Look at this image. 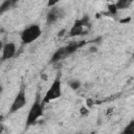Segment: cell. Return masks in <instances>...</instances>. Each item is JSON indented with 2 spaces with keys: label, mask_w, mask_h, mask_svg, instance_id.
Masks as SVG:
<instances>
[{
  "label": "cell",
  "mask_w": 134,
  "mask_h": 134,
  "mask_svg": "<svg viewBox=\"0 0 134 134\" xmlns=\"http://www.w3.org/2000/svg\"><path fill=\"white\" fill-rule=\"evenodd\" d=\"M41 35H42V29H41L40 25L31 24L22 30L20 38H21L22 43L26 45V44H30L34 41L38 40L41 37Z\"/></svg>",
  "instance_id": "obj_1"
},
{
  "label": "cell",
  "mask_w": 134,
  "mask_h": 134,
  "mask_svg": "<svg viewBox=\"0 0 134 134\" xmlns=\"http://www.w3.org/2000/svg\"><path fill=\"white\" fill-rule=\"evenodd\" d=\"M82 44H79V43H70L67 46H64V47H61V48L57 49L55 52L50 58V63L53 64V63H58L60 61H63L64 59H66L67 57H69L70 54H72L73 52H75V50L79 47H81Z\"/></svg>",
  "instance_id": "obj_2"
},
{
  "label": "cell",
  "mask_w": 134,
  "mask_h": 134,
  "mask_svg": "<svg viewBox=\"0 0 134 134\" xmlns=\"http://www.w3.org/2000/svg\"><path fill=\"white\" fill-rule=\"evenodd\" d=\"M62 95V83H61V79L59 76L55 77V80L52 82V84L50 85V87L48 88V90L46 91L43 99H42V104H48L57 98H60Z\"/></svg>",
  "instance_id": "obj_3"
},
{
  "label": "cell",
  "mask_w": 134,
  "mask_h": 134,
  "mask_svg": "<svg viewBox=\"0 0 134 134\" xmlns=\"http://www.w3.org/2000/svg\"><path fill=\"white\" fill-rule=\"evenodd\" d=\"M43 115V104L41 103L40 98L37 97V99L35 100V103L31 105L27 117H26V126H32L34 124L37 122V120Z\"/></svg>",
  "instance_id": "obj_4"
},
{
  "label": "cell",
  "mask_w": 134,
  "mask_h": 134,
  "mask_svg": "<svg viewBox=\"0 0 134 134\" xmlns=\"http://www.w3.org/2000/svg\"><path fill=\"white\" fill-rule=\"evenodd\" d=\"M27 103V97H26V93H25V89L24 87H22L20 89V91L18 92V94L16 95L15 99L13 100L10 107H9V113H16L17 111H19L20 109H22Z\"/></svg>",
  "instance_id": "obj_5"
},
{
  "label": "cell",
  "mask_w": 134,
  "mask_h": 134,
  "mask_svg": "<svg viewBox=\"0 0 134 134\" xmlns=\"http://www.w3.org/2000/svg\"><path fill=\"white\" fill-rule=\"evenodd\" d=\"M86 21H88V18H87V17H85V18H83V19H81V20H77V21L73 24V26L71 27V29H70V31H69V36H70V37H74V36H80V35H82L83 31H84V26H85Z\"/></svg>",
  "instance_id": "obj_6"
},
{
  "label": "cell",
  "mask_w": 134,
  "mask_h": 134,
  "mask_svg": "<svg viewBox=\"0 0 134 134\" xmlns=\"http://www.w3.org/2000/svg\"><path fill=\"white\" fill-rule=\"evenodd\" d=\"M16 54V45L13 42H8L3 45L2 49V61L12 59Z\"/></svg>",
  "instance_id": "obj_7"
},
{
  "label": "cell",
  "mask_w": 134,
  "mask_h": 134,
  "mask_svg": "<svg viewBox=\"0 0 134 134\" xmlns=\"http://www.w3.org/2000/svg\"><path fill=\"white\" fill-rule=\"evenodd\" d=\"M62 15H63L62 8H58V7H54V6L51 7L49 9V12L47 13V17H46L47 24H51V23L55 22Z\"/></svg>",
  "instance_id": "obj_8"
},
{
  "label": "cell",
  "mask_w": 134,
  "mask_h": 134,
  "mask_svg": "<svg viewBox=\"0 0 134 134\" xmlns=\"http://www.w3.org/2000/svg\"><path fill=\"white\" fill-rule=\"evenodd\" d=\"M15 4H16V2L15 1H12V0H6V1L2 2L0 4V16L3 15L4 13H6L7 10H9Z\"/></svg>",
  "instance_id": "obj_9"
},
{
  "label": "cell",
  "mask_w": 134,
  "mask_h": 134,
  "mask_svg": "<svg viewBox=\"0 0 134 134\" xmlns=\"http://www.w3.org/2000/svg\"><path fill=\"white\" fill-rule=\"evenodd\" d=\"M131 3H132L131 0H118L114 5L116 9H125L128 8L131 5Z\"/></svg>",
  "instance_id": "obj_10"
},
{
  "label": "cell",
  "mask_w": 134,
  "mask_h": 134,
  "mask_svg": "<svg viewBox=\"0 0 134 134\" xmlns=\"http://www.w3.org/2000/svg\"><path fill=\"white\" fill-rule=\"evenodd\" d=\"M121 134H134V120H131L126 126V128L124 129Z\"/></svg>",
  "instance_id": "obj_11"
},
{
  "label": "cell",
  "mask_w": 134,
  "mask_h": 134,
  "mask_svg": "<svg viewBox=\"0 0 134 134\" xmlns=\"http://www.w3.org/2000/svg\"><path fill=\"white\" fill-rule=\"evenodd\" d=\"M69 85H70V87H71L72 89H77V88L81 86V84H80V82H79V81L70 82V83H69Z\"/></svg>",
  "instance_id": "obj_12"
},
{
  "label": "cell",
  "mask_w": 134,
  "mask_h": 134,
  "mask_svg": "<svg viewBox=\"0 0 134 134\" xmlns=\"http://www.w3.org/2000/svg\"><path fill=\"white\" fill-rule=\"evenodd\" d=\"M2 49H3V43L0 41V51H2Z\"/></svg>",
  "instance_id": "obj_13"
},
{
  "label": "cell",
  "mask_w": 134,
  "mask_h": 134,
  "mask_svg": "<svg viewBox=\"0 0 134 134\" xmlns=\"http://www.w3.org/2000/svg\"><path fill=\"white\" fill-rule=\"evenodd\" d=\"M2 92H3V87H2V85H0V95L2 94Z\"/></svg>",
  "instance_id": "obj_14"
}]
</instances>
